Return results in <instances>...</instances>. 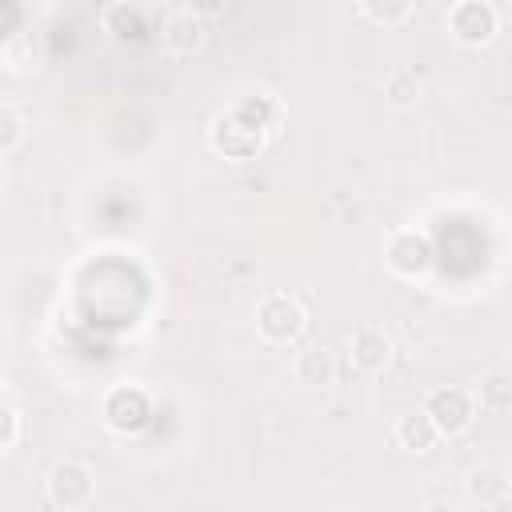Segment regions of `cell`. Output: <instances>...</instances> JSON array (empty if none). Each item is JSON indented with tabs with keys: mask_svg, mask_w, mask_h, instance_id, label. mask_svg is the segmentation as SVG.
<instances>
[{
	"mask_svg": "<svg viewBox=\"0 0 512 512\" xmlns=\"http://www.w3.org/2000/svg\"><path fill=\"white\" fill-rule=\"evenodd\" d=\"M472 496H476L484 508H500V504H508L512 488H508V480H504L500 472H476V480H472Z\"/></svg>",
	"mask_w": 512,
	"mask_h": 512,
	"instance_id": "5bb4252c",
	"label": "cell"
},
{
	"mask_svg": "<svg viewBox=\"0 0 512 512\" xmlns=\"http://www.w3.org/2000/svg\"><path fill=\"white\" fill-rule=\"evenodd\" d=\"M388 96H392L396 108H408V104L420 100V80H416L412 72H396V76L388 80Z\"/></svg>",
	"mask_w": 512,
	"mask_h": 512,
	"instance_id": "e0dca14e",
	"label": "cell"
},
{
	"mask_svg": "<svg viewBox=\"0 0 512 512\" xmlns=\"http://www.w3.org/2000/svg\"><path fill=\"white\" fill-rule=\"evenodd\" d=\"M24 140V116L12 104H0V152H12Z\"/></svg>",
	"mask_w": 512,
	"mask_h": 512,
	"instance_id": "2e32d148",
	"label": "cell"
},
{
	"mask_svg": "<svg viewBox=\"0 0 512 512\" xmlns=\"http://www.w3.org/2000/svg\"><path fill=\"white\" fill-rule=\"evenodd\" d=\"M476 396H480V408H488V412H508V408H512V384H508V372H504V368L484 372Z\"/></svg>",
	"mask_w": 512,
	"mask_h": 512,
	"instance_id": "4fadbf2b",
	"label": "cell"
},
{
	"mask_svg": "<svg viewBox=\"0 0 512 512\" xmlns=\"http://www.w3.org/2000/svg\"><path fill=\"white\" fill-rule=\"evenodd\" d=\"M436 440H440V432H436V424L428 420L424 408L396 420V444H400V448H408V452H432Z\"/></svg>",
	"mask_w": 512,
	"mask_h": 512,
	"instance_id": "30bf717a",
	"label": "cell"
},
{
	"mask_svg": "<svg viewBox=\"0 0 512 512\" xmlns=\"http://www.w3.org/2000/svg\"><path fill=\"white\" fill-rule=\"evenodd\" d=\"M348 352H352V364H356L360 372H380V368L388 364V356H392V340L384 336V328L360 324V328L352 332V340H348Z\"/></svg>",
	"mask_w": 512,
	"mask_h": 512,
	"instance_id": "ba28073f",
	"label": "cell"
},
{
	"mask_svg": "<svg viewBox=\"0 0 512 512\" xmlns=\"http://www.w3.org/2000/svg\"><path fill=\"white\" fill-rule=\"evenodd\" d=\"M360 8L376 24H400L412 12V0H360Z\"/></svg>",
	"mask_w": 512,
	"mask_h": 512,
	"instance_id": "9a60e30c",
	"label": "cell"
},
{
	"mask_svg": "<svg viewBox=\"0 0 512 512\" xmlns=\"http://www.w3.org/2000/svg\"><path fill=\"white\" fill-rule=\"evenodd\" d=\"M148 416H152V400H148V392L136 388V384L112 388V392L104 396V420H108V428H116V432H140V428L148 424Z\"/></svg>",
	"mask_w": 512,
	"mask_h": 512,
	"instance_id": "277c9868",
	"label": "cell"
},
{
	"mask_svg": "<svg viewBox=\"0 0 512 512\" xmlns=\"http://www.w3.org/2000/svg\"><path fill=\"white\" fill-rule=\"evenodd\" d=\"M384 252H388V264H392L400 276H424L428 264H432V244H428L420 232H412V228L396 232Z\"/></svg>",
	"mask_w": 512,
	"mask_h": 512,
	"instance_id": "52a82bcc",
	"label": "cell"
},
{
	"mask_svg": "<svg viewBox=\"0 0 512 512\" xmlns=\"http://www.w3.org/2000/svg\"><path fill=\"white\" fill-rule=\"evenodd\" d=\"M292 372H296L300 384H332V372H336L332 368V352L320 348V344H308V348L296 352Z\"/></svg>",
	"mask_w": 512,
	"mask_h": 512,
	"instance_id": "7c38bea8",
	"label": "cell"
},
{
	"mask_svg": "<svg viewBox=\"0 0 512 512\" xmlns=\"http://www.w3.org/2000/svg\"><path fill=\"white\" fill-rule=\"evenodd\" d=\"M232 112H236L244 124H252L256 132H264V136H268V132H276V124L284 120L280 100H276V96H264V92H260V96H244Z\"/></svg>",
	"mask_w": 512,
	"mask_h": 512,
	"instance_id": "8fae6325",
	"label": "cell"
},
{
	"mask_svg": "<svg viewBox=\"0 0 512 512\" xmlns=\"http://www.w3.org/2000/svg\"><path fill=\"white\" fill-rule=\"evenodd\" d=\"M96 496V472L84 460H64L48 472V500L56 508H88Z\"/></svg>",
	"mask_w": 512,
	"mask_h": 512,
	"instance_id": "7a4b0ae2",
	"label": "cell"
},
{
	"mask_svg": "<svg viewBox=\"0 0 512 512\" xmlns=\"http://www.w3.org/2000/svg\"><path fill=\"white\" fill-rule=\"evenodd\" d=\"M160 40H164L168 52H176V56H192V52L204 44V24H200V16L180 12V16H172V20L164 24Z\"/></svg>",
	"mask_w": 512,
	"mask_h": 512,
	"instance_id": "9c48e42d",
	"label": "cell"
},
{
	"mask_svg": "<svg viewBox=\"0 0 512 512\" xmlns=\"http://www.w3.org/2000/svg\"><path fill=\"white\" fill-rule=\"evenodd\" d=\"M212 148L228 160H248L264 148V132H256L252 124H244L236 112H224L216 124H212Z\"/></svg>",
	"mask_w": 512,
	"mask_h": 512,
	"instance_id": "8992f818",
	"label": "cell"
},
{
	"mask_svg": "<svg viewBox=\"0 0 512 512\" xmlns=\"http://www.w3.org/2000/svg\"><path fill=\"white\" fill-rule=\"evenodd\" d=\"M424 412H428V420L436 424L440 436H456V432H464L472 424V392L448 388V384L432 388L428 400H424Z\"/></svg>",
	"mask_w": 512,
	"mask_h": 512,
	"instance_id": "3957f363",
	"label": "cell"
},
{
	"mask_svg": "<svg viewBox=\"0 0 512 512\" xmlns=\"http://www.w3.org/2000/svg\"><path fill=\"white\" fill-rule=\"evenodd\" d=\"M224 4H228V0H188V12L204 20V16H220V12H224Z\"/></svg>",
	"mask_w": 512,
	"mask_h": 512,
	"instance_id": "ac0fdd59",
	"label": "cell"
},
{
	"mask_svg": "<svg viewBox=\"0 0 512 512\" xmlns=\"http://www.w3.org/2000/svg\"><path fill=\"white\" fill-rule=\"evenodd\" d=\"M448 28L460 44L468 48H480L496 36V8L488 0H460L452 12H448Z\"/></svg>",
	"mask_w": 512,
	"mask_h": 512,
	"instance_id": "5b68a950",
	"label": "cell"
},
{
	"mask_svg": "<svg viewBox=\"0 0 512 512\" xmlns=\"http://www.w3.org/2000/svg\"><path fill=\"white\" fill-rule=\"evenodd\" d=\"M256 328H260V336L272 340V344H292V340L308 328V312H304V304H300L296 296L272 292V296H264V300L256 304Z\"/></svg>",
	"mask_w": 512,
	"mask_h": 512,
	"instance_id": "6da1fadb",
	"label": "cell"
}]
</instances>
